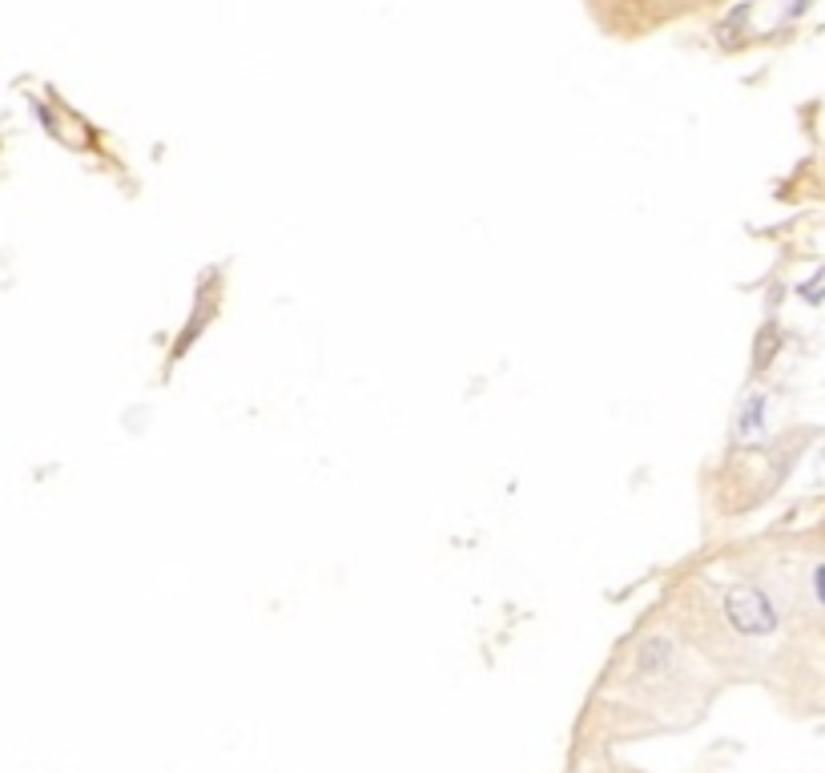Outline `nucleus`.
Instances as JSON below:
<instances>
[{
  "instance_id": "obj_1",
  "label": "nucleus",
  "mask_w": 825,
  "mask_h": 773,
  "mask_svg": "<svg viewBox=\"0 0 825 773\" xmlns=\"http://www.w3.org/2000/svg\"><path fill=\"white\" fill-rule=\"evenodd\" d=\"M725 621L733 625V633L757 641L777 629V608L757 584H733L725 592Z\"/></svg>"
},
{
  "instance_id": "obj_3",
  "label": "nucleus",
  "mask_w": 825,
  "mask_h": 773,
  "mask_svg": "<svg viewBox=\"0 0 825 773\" xmlns=\"http://www.w3.org/2000/svg\"><path fill=\"white\" fill-rule=\"evenodd\" d=\"M817 596L825 600V568H817Z\"/></svg>"
},
{
  "instance_id": "obj_2",
  "label": "nucleus",
  "mask_w": 825,
  "mask_h": 773,
  "mask_svg": "<svg viewBox=\"0 0 825 773\" xmlns=\"http://www.w3.org/2000/svg\"><path fill=\"white\" fill-rule=\"evenodd\" d=\"M801 298H805V302H821V298H825V270H821L813 282L801 286Z\"/></svg>"
}]
</instances>
